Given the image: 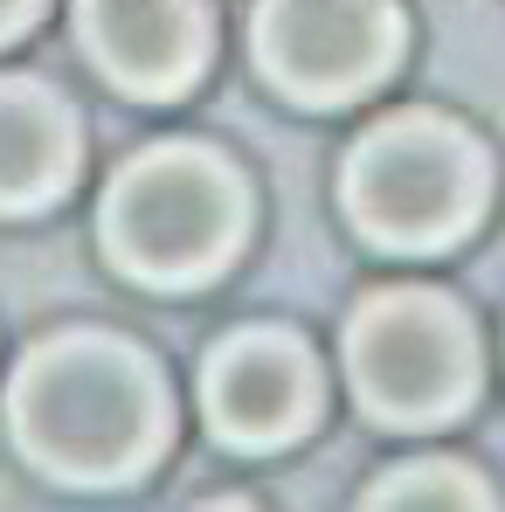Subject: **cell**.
Segmentation results:
<instances>
[{
  "instance_id": "cell-1",
  "label": "cell",
  "mask_w": 505,
  "mask_h": 512,
  "mask_svg": "<svg viewBox=\"0 0 505 512\" xmlns=\"http://www.w3.org/2000/svg\"><path fill=\"white\" fill-rule=\"evenodd\" d=\"M0 429L49 485L118 492L167 457L173 388L139 340L111 326H56L14 360Z\"/></svg>"
},
{
  "instance_id": "cell-2",
  "label": "cell",
  "mask_w": 505,
  "mask_h": 512,
  "mask_svg": "<svg viewBox=\"0 0 505 512\" xmlns=\"http://www.w3.org/2000/svg\"><path fill=\"white\" fill-rule=\"evenodd\" d=\"M250 180L208 139L125 153L97 201V250L139 291H208L250 243Z\"/></svg>"
},
{
  "instance_id": "cell-3",
  "label": "cell",
  "mask_w": 505,
  "mask_h": 512,
  "mask_svg": "<svg viewBox=\"0 0 505 512\" xmlns=\"http://www.w3.org/2000/svg\"><path fill=\"white\" fill-rule=\"evenodd\" d=\"M339 208L367 250L443 256L492 208V153L443 111L374 118L339 160Z\"/></svg>"
},
{
  "instance_id": "cell-4",
  "label": "cell",
  "mask_w": 505,
  "mask_h": 512,
  "mask_svg": "<svg viewBox=\"0 0 505 512\" xmlns=\"http://www.w3.org/2000/svg\"><path fill=\"white\" fill-rule=\"evenodd\" d=\"M346 388L381 429H443L478 402L485 353L471 312L436 284H381L346 312Z\"/></svg>"
},
{
  "instance_id": "cell-5",
  "label": "cell",
  "mask_w": 505,
  "mask_h": 512,
  "mask_svg": "<svg viewBox=\"0 0 505 512\" xmlns=\"http://www.w3.org/2000/svg\"><path fill=\"white\" fill-rule=\"evenodd\" d=\"M409 21L395 0H256L250 63L284 104L339 111L395 77Z\"/></svg>"
},
{
  "instance_id": "cell-6",
  "label": "cell",
  "mask_w": 505,
  "mask_h": 512,
  "mask_svg": "<svg viewBox=\"0 0 505 512\" xmlns=\"http://www.w3.org/2000/svg\"><path fill=\"white\" fill-rule=\"evenodd\" d=\"M326 416V374L319 353L284 326H236L201 360V423L215 443L270 457L312 436Z\"/></svg>"
},
{
  "instance_id": "cell-7",
  "label": "cell",
  "mask_w": 505,
  "mask_h": 512,
  "mask_svg": "<svg viewBox=\"0 0 505 512\" xmlns=\"http://www.w3.org/2000/svg\"><path fill=\"white\" fill-rule=\"evenodd\" d=\"M70 42L118 97L173 104L215 63V7L208 0H70Z\"/></svg>"
},
{
  "instance_id": "cell-8",
  "label": "cell",
  "mask_w": 505,
  "mask_h": 512,
  "mask_svg": "<svg viewBox=\"0 0 505 512\" xmlns=\"http://www.w3.org/2000/svg\"><path fill=\"white\" fill-rule=\"evenodd\" d=\"M84 173V125L42 77L0 70V215H49Z\"/></svg>"
},
{
  "instance_id": "cell-9",
  "label": "cell",
  "mask_w": 505,
  "mask_h": 512,
  "mask_svg": "<svg viewBox=\"0 0 505 512\" xmlns=\"http://www.w3.org/2000/svg\"><path fill=\"white\" fill-rule=\"evenodd\" d=\"M360 506H499V492L464 457H409V464H388L360 492Z\"/></svg>"
},
{
  "instance_id": "cell-10",
  "label": "cell",
  "mask_w": 505,
  "mask_h": 512,
  "mask_svg": "<svg viewBox=\"0 0 505 512\" xmlns=\"http://www.w3.org/2000/svg\"><path fill=\"white\" fill-rule=\"evenodd\" d=\"M42 7H49V0H0V49L21 42V35L42 21Z\"/></svg>"
}]
</instances>
